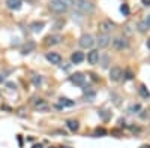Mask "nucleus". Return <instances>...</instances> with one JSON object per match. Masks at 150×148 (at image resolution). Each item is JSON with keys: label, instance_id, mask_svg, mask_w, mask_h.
Returning a JSON list of instances; mask_svg holds the SVG:
<instances>
[{"label": "nucleus", "instance_id": "5", "mask_svg": "<svg viewBox=\"0 0 150 148\" xmlns=\"http://www.w3.org/2000/svg\"><path fill=\"white\" fill-rule=\"evenodd\" d=\"M69 79H71V82H72V84H75V85H80V87H81V85H84V82H86V76H84L81 72H77V73H74V75L71 76Z\"/></svg>", "mask_w": 150, "mask_h": 148}, {"label": "nucleus", "instance_id": "30", "mask_svg": "<svg viewBox=\"0 0 150 148\" xmlns=\"http://www.w3.org/2000/svg\"><path fill=\"white\" fill-rule=\"evenodd\" d=\"M111 96L116 99V100H114V105H116V106H119V105H120V99H119V96H117V94H111Z\"/></svg>", "mask_w": 150, "mask_h": 148}, {"label": "nucleus", "instance_id": "19", "mask_svg": "<svg viewBox=\"0 0 150 148\" xmlns=\"http://www.w3.org/2000/svg\"><path fill=\"white\" fill-rule=\"evenodd\" d=\"M66 126H68V129L72 130V132H77L78 129H80V124H78L77 120H68L66 121Z\"/></svg>", "mask_w": 150, "mask_h": 148}, {"label": "nucleus", "instance_id": "13", "mask_svg": "<svg viewBox=\"0 0 150 148\" xmlns=\"http://www.w3.org/2000/svg\"><path fill=\"white\" fill-rule=\"evenodd\" d=\"M33 106H35V109L36 111H48V103L45 102V100L42 99H35L33 100Z\"/></svg>", "mask_w": 150, "mask_h": 148}, {"label": "nucleus", "instance_id": "4", "mask_svg": "<svg viewBox=\"0 0 150 148\" xmlns=\"http://www.w3.org/2000/svg\"><path fill=\"white\" fill-rule=\"evenodd\" d=\"M93 44H95V40H93L92 35H83L80 38V46L81 48H92Z\"/></svg>", "mask_w": 150, "mask_h": 148}, {"label": "nucleus", "instance_id": "34", "mask_svg": "<svg viewBox=\"0 0 150 148\" xmlns=\"http://www.w3.org/2000/svg\"><path fill=\"white\" fill-rule=\"evenodd\" d=\"M32 148H44V147H42V144H35Z\"/></svg>", "mask_w": 150, "mask_h": 148}, {"label": "nucleus", "instance_id": "9", "mask_svg": "<svg viewBox=\"0 0 150 148\" xmlns=\"http://www.w3.org/2000/svg\"><path fill=\"white\" fill-rule=\"evenodd\" d=\"M137 27H138V30H140L141 33H146L147 30H150V15H147L144 19H141Z\"/></svg>", "mask_w": 150, "mask_h": 148}, {"label": "nucleus", "instance_id": "35", "mask_svg": "<svg viewBox=\"0 0 150 148\" xmlns=\"http://www.w3.org/2000/svg\"><path fill=\"white\" fill-rule=\"evenodd\" d=\"M18 142H20V147H23V138L18 136Z\"/></svg>", "mask_w": 150, "mask_h": 148}, {"label": "nucleus", "instance_id": "23", "mask_svg": "<svg viewBox=\"0 0 150 148\" xmlns=\"http://www.w3.org/2000/svg\"><path fill=\"white\" fill-rule=\"evenodd\" d=\"M140 94H141V97H144V99H149L150 97V91L146 88V85H141L140 87Z\"/></svg>", "mask_w": 150, "mask_h": 148}, {"label": "nucleus", "instance_id": "6", "mask_svg": "<svg viewBox=\"0 0 150 148\" xmlns=\"http://www.w3.org/2000/svg\"><path fill=\"white\" fill-rule=\"evenodd\" d=\"M122 76H123V70L120 69L119 66L111 67V70H110V79H111V81H120Z\"/></svg>", "mask_w": 150, "mask_h": 148}, {"label": "nucleus", "instance_id": "33", "mask_svg": "<svg viewBox=\"0 0 150 148\" xmlns=\"http://www.w3.org/2000/svg\"><path fill=\"white\" fill-rule=\"evenodd\" d=\"M141 2H143L144 6H150V0H141Z\"/></svg>", "mask_w": 150, "mask_h": 148}, {"label": "nucleus", "instance_id": "21", "mask_svg": "<svg viewBox=\"0 0 150 148\" xmlns=\"http://www.w3.org/2000/svg\"><path fill=\"white\" fill-rule=\"evenodd\" d=\"M99 112V117L104 120V121H108L110 118H111V112L107 111V109H101V111H98Z\"/></svg>", "mask_w": 150, "mask_h": 148}, {"label": "nucleus", "instance_id": "29", "mask_svg": "<svg viewBox=\"0 0 150 148\" xmlns=\"http://www.w3.org/2000/svg\"><path fill=\"white\" fill-rule=\"evenodd\" d=\"M140 109H141L140 105H132L131 108H129V111H131V112H134V111H140Z\"/></svg>", "mask_w": 150, "mask_h": 148}, {"label": "nucleus", "instance_id": "38", "mask_svg": "<svg viewBox=\"0 0 150 148\" xmlns=\"http://www.w3.org/2000/svg\"><path fill=\"white\" fill-rule=\"evenodd\" d=\"M63 148H68V147H63Z\"/></svg>", "mask_w": 150, "mask_h": 148}, {"label": "nucleus", "instance_id": "18", "mask_svg": "<svg viewBox=\"0 0 150 148\" xmlns=\"http://www.w3.org/2000/svg\"><path fill=\"white\" fill-rule=\"evenodd\" d=\"M98 63H99L104 69H107L108 64H110V56H108V54H102V56H99V62H98Z\"/></svg>", "mask_w": 150, "mask_h": 148}, {"label": "nucleus", "instance_id": "24", "mask_svg": "<svg viewBox=\"0 0 150 148\" xmlns=\"http://www.w3.org/2000/svg\"><path fill=\"white\" fill-rule=\"evenodd\" d=\"M84 94H86V100H87V102H93L95 97H96V93H95V91H92V90L86 91Z\"/></svg>", "mask_w": 150, "mask_h": 148}, {"label": "nucleus", "instance_id": "20", "mask_svg": "<svg viewBox=\"0 0 150 148\" xmlns=\"http://www.w3.org/2000/svg\"><path fill=\"white\" fill-rule=\"evenodd\" d=\"M59 102H60V106H62V108H63V106L71 108V106L75 105L74 100H71V99H68V97H60V99H59Z\"/></svg>", "mask_w": 150, "mask_h": 148}, {"label": "nucleus", "instance_id": "1", "mask_svg": "<svg viewBox=\"0 0 150 148\" xmlns=\"http://www.w3.org/2000/svg\"><path fill=\"white\" fill-rule=\"evenodd\" d=\"M75 6L81 13H84V15H90V13L95 12V5L92 2H89V0H77Z\"/></svg>", "mask_w": 150, "mask_h": 148}, {"label": "nucleus", "instance_id": "27", "mask_svg": "<svg viewBox=\"0 0 150 148\" xmlns=\"http://www.w3.org/2000/svg\"><path fill=\"white\" fill-rule=\"evenodd\" d=\"M59 2H62L65 6H68V8H71V6L75 5V0H59Z\"/></svg>", "mask_w": 150, "mask_h": 148}, {"label": "nucleus", "instance_id": "32", "mask_svg": "<svg viewBox=\"0 0 150 148\" xmlns=\"http://www.w3.org/2000/svg\"><path fill=\"white\" fill-rule=\"evenodd\" d=\"M6 85H8V87H9L11 90H14V88H15V84H14V82H8V84H6Z\"/></svg>", "mask_w": 150, "mask_h": 148}, {"label": "nucleus", "instance_id": "22", "mask_svg": "<svg viewBox=\"0 0 150 148\" xmlns=\"http://www.w3.org/2000/svg\"><path fill=\"white\" fill-rule=\"evenodd\" d=\"M42 76L41 75H33V76H32V82H33V85L35 87H41L42 85Z\"/></svg>", "mask_w": 150, "mask_h": 148}, {"label": "nucleus", "instance_id": "26", "mask_svg": "<svg viewBox=\"0 0 150 148\" xmlns=\"http://www.w3.org/2000/svg\"><path fill=\"white\" fill-rule=\"evenodd\" d=\"M104 135H107V130H105V129H96V130H95V136H96V138L104 136Z\"/></svg>", "mask_w": 150, "mask_h": 148}, {"label": "nucleus", "instance_id": "8", "mask_svg": "<svg viewBox=\"0 0 150 148\" xmlns=\"http://www.w3.org/2000/svg\"><path fill=\"white\" fill-rule=\"evenodd\" d=\"M47 60L51 64H60L62 63V56L59 52H47Z\"/></svg>", "mask_w": 150, "mask_h": 148}, {"label": "nucleus", "instance_id": "28", "mask_svg": "<svg viewBox=\"0 0 150 148\" xmlns=\"http://www.w3.org/2000/svg\"><path fill=\"white\" fill-rule=\"evenodd\" d=\"M123 75H125V78H126V79H132V78H134V73H132V70H126L125 73H123Z\"/></svg>", "mask_w": 150, "mask_h": 148}, {"label": "nucleus", "instance_id": "15", "mask_svg": "<svg viewBox=\"0 0 150 148\" xmlns=\"http://www.w3.org/2000/svg\"><path fill=\"white\" fill-rule=\"evenodd\" d=\"M71 62H72L74 64H80L84 62V54L80 52V51H75L72 56H71Z\"/></svg>", "mask_w": 150, "mask_h": 148}, {"label": "nucleus", "instance_id": "11", "mask_svg": "<svg viewBox=\"0 0 150 148\" xmlns=\"http://www.w3.org/2000/svg\"><path fill=\"white\" fill-rule=\"evenodd\" d=\"M60 40H62V36H59V35H53V36H47L45 38V45L47 46H53V45H57V44H60Z\"/></svg>", "mask_w": 150, "mask_h": 148}, {"label": "nucleus", "instance_id": "36", "mask_svg": "<svg viewBox=\"0 0 150 148\" xmlns=\"http://www.w3.org/2000/svg\"><path fill=\"white\" fill-rule=\"evenodd\" d=\"M147 46H149V48H150V39L147 40Z\"/></svg>", "mask_w": 150, "mask_h": 148}, {"label": "nucleus", "instance_id": "3", "mask_svg": "<svg viewBox=\"0 0 150 148\" xmlns=\"http://www.w3.org/2000/svg\"><path fill=\"white\" fill-rule=\"evenodd\" d=\"M114 27H116V24H114L113 21H110V19H104V21L99 23L98 29H99V31L102 33V35H108V33L111 31Z\"/></svg>", "mask_w": 150, "mask_h": 148}, {"label": "nucleus", "instance_id": "31", "mask_svg": "<svg viewBox=\"0 0 150 148\" xmlns=\"http://www.w3.org/2000/svg\"><path fill=\"white\" fill-rule=\"evenodd\" d=\"M63 24H65L63 21H59V23H56V25H54V29H56V30H59V27H62Z\"/></svg>", "mask_w": 150, "mask_h": 148}, {"label": "nucleus", "instance_id": "2", "mask_svg": "<svg viewBox=\"0 0 150 148\" xmlns=\"http://www.w3.org/2000/svg\"><path fill=\"white\" fill-rule=\"evenodd\" d=\"M48 8L51 12L54 13H65L68 11V6H65L62 2H59V0H51V2L48 3Z\"/></svg>", "mask_w": 150, "mask_h": 148}, {"label": "nucleus", "instance_id": "37", "mask_svg": "<svg viewBox=\"0 0 150 148\" xmlns=\"http://www.w3.org/2000/svg\"><path fill=\"white\" fill-rule=\"evenodd\" d=\"M0 82H3V78H2V75H0Z\"/></svg>", "mask_w": 150, "mask_h": 148}, {"label": "nucleus", "instance_id": "12", "mask_svg": "<svg viewBox=\"0 0 150 148\" xmlns=\"http://www.w3.org/2000/svg\"><path fill=\"white\" fill-rule=\"evenodd\" d=\"M96 44H98L99 48H107V46L110 45V36L108 35H99L98 36Z\"/></svg>", "mask_w": 150, "mask_h": 148}, {"label": "nucleus", "instance_id": "10", "mask_svg": "<svg viewBox=\"0 0 150 148\" xmlns=\"http://www.w3.org/2000/svg\"><path fill=\"white\" fill-rule=\"evenodd\" d=\"M99 51H96V50H92L89 54H87V62L90 64H98V62H99Z\"/></svg>", "mask_w": 150, "mask_h": 148}, {"label": "nucleus", "instance_id": "16", "mask_svg": "<svg viewBox=\"0 0 150 148\" xmlns=\"http://www.w3.org/2000/svg\"><path fill=\"white\" fill-rule=\"evenodd\" d=\"M35 46H36V44L33 42V40H29V42H27V44H26V45L23 46V50H21V54H24V56H26V54L32 52V51L35 50Z\"/></svg>", "mask_w": 150, "mask_h": 148}, {"label": "nucleus", "instance_id": "7", "mask_svg": "<svg viewBox=\"0 0 150 148\" xmlns=\"http://www.w3.org/2000/svg\"><path fill=\"white\" fill-rule=\"evenodd\" d=\"M113 46L116 50H126L128 48V40L125 38H116L113 40Z\"/></svg>", "mask_w": 150, "mask_h": 148}, {"label": "nucleus", "instance_id": "14", "mask_svg": "<svg viewBox=\"0 0 150 148\" xmlns=\"http://www.w3.org/2000/svg\"><path fill=\"white\" fill-rule=\"evenodd\" d=\"M23 5V0H6V6L11 11H18Z\"/></svg>", "mask_w": 150, "mask_h": 148}, {"label": "nucleus", "instance_id": "17", "mask_svg": "<svg viewBox=\"0 0 150 148\" xmlns=\"http://www.w3.org/2000/svg\"><path fill=\"white\" fill-rule=\"evenodd\" d=\"M44 27H45V23H44V21H35V23L30 24L32 31H35V33H39V31L44 29Z\"/></svg>", "mask_w": 150, "mask_h": 148}, {"label": "nucleus", "instance_id": "25", "mask_svg": "<svg viewBox=\"0 0 150 148\" xmlns=\"http://www.w3.org/2000/svg\"><path fill=\"white\" fill-rule=\"evenodd\" d=\"M120 12H122L125 17H126V15H129V6H128L126 3H123V5L120 6Z\"/></svg>", "mask_w": 150, "mask_h": 148}]
</instances>
